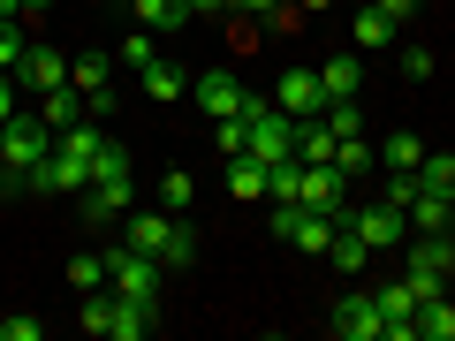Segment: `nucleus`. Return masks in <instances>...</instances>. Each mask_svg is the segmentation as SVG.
Masks as SVG:
<instances>
[{
  "instance_id": "obj_24",
  "label": "nucleus",
  "mask_w": 455,
  "mask_h": 341,
  "mask_svg": "<svg viewBox=\"0 0 455 341\" xmlns=\"http://www.w3.org/2000/svg\"><path fill=\"white\" fill-rule=\"evenodd\" d=\"M228 190H235V197H266V160H251V152H243V160H228Z\"/></svg>"
},
{
  "instance_id": "obj_39",
  "label": "nucleus",
  "mask_w": 455,
  "mask_h": 341,
  "mask_svg": "<svg viewBox=\"0 0 455 341\" xmlns=\"http://www.w3.org/2000/svg\"><path fill=\"white\" fill-rule=\"evenodd\" d=\"M46 8H53V0H23V16H46Z\"/></svg>"
},
{
  "instance_id": "obj_11",
  "label": "nucleus",
  "mask_w": 455,
  "mask_h": 341,
  "mask_svg": "<svg viewBox=\"0 0 455 341\" xmlns=\"http://www.w3.org/2000/svg\"><path fill=\"white\" fill-rule=\"evenodd\" d=\"M16 83H23V91H38V99H46L53 83H68V61H61L53 46H31V53H23V68H16Z\"/></svg>"
},
{
  "instance_id": "obj_34",
  "label": "nucleus",
  "mask_w": 455,
  "mask_h": 341,
  "mask_svg": "<svg viewBox=\"0 0 455 341\" xmlns=\"http://www.w3.org/2000/svg\"><path fill=\"white\" fill-rule=\"evenodd\" d=\"M0 341H38V319H31V311H16V319H0Z\"/></svg>"
},
{
  "instance_id": "obj_42",
  "label": "nucleus",
  "mask_w": 455,
  "mask_h": 341,
  "mask_svg": "<svg viewBox=\"0 0 455 341\" xmlns=\"http://www.w3.org/2000/svg\"><path fill=\"white\" fill-rule=\"evenodd\" d=\"M114 8H130V0H114Z\"/></svg>"
},
{
  "instance_id": "obj_41",
  "label": "nucleus",
  "mask_w": 455,
  "mask_h": 341,
  "mask_svg": "<svg viewBox=\"0 0 455 341\" xmlns=\"http://www.w3.org/2000/svg\"><path fill=\"white\" fill-rule=\"evenodd\" d=\"M448 243H455V220H448Z\"/></svg>"
},
{
  "instance_id": "obj_25",
  "label": "nucleus",
  "mask_w": 455,
  "mask_h": 341,
  "mask_svg": "<svg viewBox=\"0 0 455 341\" xmlns=\"http://www.w3.org/2000/svg\"><path fill=\"white\" fill-rule=\"evenodd\" d=\"M418 182H425V190H440V197H455V152H425Z\"/></svg>"
},
{
  "instance_id": "obj_30",
  "label": "nucleus",
  "mask_w": 455,
  "mask_h": 341,
  "mask_svg": "<svg viewBox=\"0 0 455 341\" xmlns=\"http://www.w3.org/2000/svg\"><path fill=\"white\" fill-rule=\"evenodd\" d=\"M433 68H440V61H433V46H403V76H410V83H425Z\"/></svg>"
},
{
  "instance_id": "obj_36",
  "label": "nucleus",
  "mask_w": 455,
  "mask_h": 341,
  "mask_svg": "<svg viewBox=\"0 0 455 341\" xmlns=\"http://www.w3.org/2000/svg\"><path fill=\"white\" fill-rule=\"evenodd\" d=\"M372 8H379V16H395V23H403V16H418V0H372Z\"/></svg>"
},
{
  "instance_id": "obj_28",
  "label": "nucleus",
  "mask_w": 455,
  "mask_h": 341,
  "mask_svg": "<svg viewBox=\"0 0 455 341\" xmlns=\"http://www.w3.org/2000/svg\"><path fill=\"white\" fill-rule=\"evenodd\" d=\"M160 197H167V212H190V197H197V182L182 175V167H167V182H160Z\"/></svg>"
},
{
  "instance_id": "obj_12",
  "label": "nucleus",
  "mask_w": 455,
  "mask_h": 341,
  "mask_svg": "<svg viewBox=\"0 0 455 341\" xmlns=\"http://www.w3.org/2000/svg\"><path fill=\"white\" fill-rule=\"evenodd\" d=\"M387 38H395V16H379L372 0H364V8H349V46H357V53H379Z\"/></svg>"
},
{
  "instance_id": "obj_18",
  "label": "nucleus",
  "mask_w": 455,
  "mask_h": 341,
  "mask_svg": "<svg viewBox=\"0 0 455 341\" xmlns=\"http://www.w3.org/2000/svg\"><path fill=\"white\" fill-rule=\"evenodd\" d=\"M38 122H46V130L61 137L68 122H84V91H76V83H53V91H46V107H38Z\"/></svg>"
},
{
  "instance_id": "obj_13",
  "label": "nucleus",
  "mask_w": 455,
  "mask_h": 341,
  "mask_svg": "<svg viewBox=\"0 0 455 341\" xmlns=\"http://www.w3.org/2000/svg\"><path fill=\"white\" fill-rule=\"evenodd\" d=\"M137 76H145V99H152V107H175V99L190 91V68H175V61H145Z\"/></svg>"
},
{
  "instance_id": "obj_22",
  "label": "nucleus",
  "mask_w": 455,
  "mask_h": 341,
  "mask_svg": "<svg viewBox=\"0 0 455 341\" xmlns=\"http://www.w3.org/2000/svg\"><path fill=\"white\" fill-rule=\"evenodd\" d=\"M418 341H455V304H448V296L418 304Z\"/></svg>"
},
{
  "instance_id": "obj_29",
  "label": "nucleus",
  "mask_w": 455,
  "mask_h": 341,
  "mask_svg": "<svg viewBox=\"0 0 455 341\" xmlns=\"http://www.w3.org/2000/svg\"><path fill=\"white\" fill-rule=\"evenodd\" d=\"M68 281H76L84 296H92V289H107V258H68Z\"/></svg>"
},
{
  "instance_id": "obj_32",
  "label": "nucleus",
  "mask_w": 455,
  "mask_h": 341,
  "mask_svg": "<svg viewBox=\"0 0 455 341\" xmlns=\"http://www.w3.org/2000/svg\"><path fill=\"white\" fill-rule=\"evenodd\" d=\"M190 258H197V235L175 220V235H167V266H190Z\"/></svg>"
},
{
  "instance_id": "obj_5",
  "label": "nucleus",
  "mask_w": 455,
  "mask_h": 341,
  "mask_svg": "<svg viewBox=\"0 0 455 341\" xmlns=\"http://www.w3.org/2000/svg\"><path fill=\"white\" fill-rule=\"evenodd\" d=\"M341 220L357 227L372 250H403V235H410V212H403V205H387V197H364V205H349Z\"/></svg>"
},
{
  "instance_id": "obj_7",
  "label": "nucleus",
  "mask_w": 455,
  "mask_h": 341,
  "mask_svg": "<svg viewBox=\"0 0 455 341\" xmlns=\"http://www.w3.org/2000/svg\"><path fill=\"white\" fill-rule=\"evenodd\" d=\"M274 107L289 114V122H304V114H326V91H319V68H289V76L274 83Z\"/></svg>"
},
{
  "instance_id": "obj_26",
  "label": "nucleus",
  "mask_w": 455,
  "mask_h": 341,
  "mask_svg": "<svg viewBox=\"0 0 455 341\" xmlns=\"http://www.w3.org/2000/svg\"><path fill=\"white\" fill-rule=\"evenodd\" d=\"M23 53H31V38H23V16H16V23H0V76H16Z\"/></svg>"
},
{
  "instance_id": "obj_38",
  "label": "nucleus",
  "mask_w": 455,
  "mask_h": 341,
  "mask_svg": "<svg viewBox=\"0 0 455 341\" xmlns=\"http://www.w3.org/2000/svg\"><path fill=\"white\" fill-rule=\"evenodd\" d=\"M23 16V0H0V23H16Z\"/></svg>"
},
{
  "instance_id": "obj_1",
  "label": "nucleus",
  "mask_w": 455,
  "mask_h": 341,
  "mask_svg": "<svg viewBox=\"0 0 455 341\" xmlns=\"http://www.w3.org/2000/svg\"><path fill=\"white\" fill-rule=\"evenodd\" d=\"M84 334H99V341H145L152 326H160V304H137V296H114V289H92L84 296Z\"/></svg>"
},
{
  "instance_id": "obj_21",
  "label": "nucleus",
  "mask_w": 455,
  "mask_h": 341,
  "mask_svg": "<svg viewBox=\"0 0 455 341\" xmlns=\"http://www.w3.org/2000/svg\"><path fill=\"white\" fill-rule=\"evenodd\" d=\"M372 304H379V319H387V326H410V319H418V289H410V281H387Z\"/></svg>"
},
{
  "instance_id": "obj_43",
  "label": "nucleus",
  "mask_w": 455,
  "mask_h": 341,
  "mask_svg": "<svg viewBox=\"0 0 455 341\" xmlns=\"http://www.w3.org/2000/svg\"><path fill=\"white\" fill-rule=\"evenodd\" d=\"M349 8H364V0H349Z\"/></svg>"
},
{
  "instance_id": "obj_2",
  "label": "nucleus",
  "mask_w": 455,
  "mask_h": 341,
  "mask_svg": "<svg viewBox=\"0 0 455 341\" xmlns=\"http://www.w3.org/2000/svg\"><path fill=\"white\" fill-rule=\"evenodd\" d=\"M243 130H251V160H266V167H281V160H296V122L274 107V99H251L243 107Z\"/></svg>"
},
{
  "instance_id": "obj_16",
  "label": "nucleus",
  "mask_w": 455,
  "mask_h": 341,
  "mask_svg": "<svg viewBox=\"0 0 455 341\" xmlns=\"http://www.w3.org/2000/svg\"><path fill=\"white\" fill-rule=\"evenodd\" d=\"M357 76H364V68H357V46H349V53H334V61L319 68V91H326V107H334V99H357Z\"/></svg>"
},
{
  "instance_id": "obj_33",
  "label": "nucleus",
  "mask_w": 455,
  "mask_h": 341,
  "mask_svg": "<svg viewBox=\"0 0 455 341\" xmlns=\"http://www.w3.org/2000/svg\"><path fill=\"white\" fill-rule=\"evenodd\" d=\"M122 61H130V68H145V61H160V53H152V31H130V38H122Z\"/></svg>"
},
{
  "instance_id": "obj_37",
  "label": "nucleus",
  "mask_w": 455,
  "mask_h": 341,
  "mask_svg": "<svg viewBox=\"0 0 455 341\" xmlns=\"http://www.w3.org/2000/svg\"><path fill=\"white\" fill-rule=\"evenodd\" d=\"M235 0H190V16H228Z\"/></svg>"
},
{
  "instance_id": "obj_31",
  "label": "nucleus",
  "mask_w": 455,
  "mask_h": 341,
  "mask_svg": "<svg viewBox=\"0 0 455 341\" xmlns=\"http://www.w3.org/2000/svg\"><path fill=\"white\" fill-rule=\"evenodd\" d=\"M243 16H266V23H304V16H289V0H235Z\"/></svg>"
},
{
  "instance_id": "obj_35",
  "label": "nucleus",
  "mask_w": 455,
  "mask_h": 341,
  "mask_svg": "<svg viewBox=\"0 0 455 341\" xmlns=\"http://www.w3.org/2000/svg\"><path fill=\"white\" fill-rule=\"evenodd\" d=\"M16 122V76H0V130Z\"/></svg>"
},
{
  "instance_id": "obj_3",
  "label": "nucleus",
  "mask_w": 455,
  "mask_h": 341,
  "mask_svg": "<svg viewBox=\"0 0 455 341\" xmlns=\"http://www.w3.org/2000/svg\"><path fill=\"white\" fill-rule=\"evenodd\" d=\"M107 289H114V296H137V304H160V289H167V266L122 243V250H107Z\"/></svg>"
},
{
  "instance_id": "obj_19",
  "label": "nucleus",
  "mask_w": 455,
  "mask_h": 341,
  "mask_svg": "<svg viewBox=\"0 0 455 341\" xmlns=\"http://www.w3.org/2000/svg\"><path fill=\"white\" fill-rule=\"evenodd\" d=\"M130 16L145 23V31H182V23H190V0H130Z\"/></svg>"
},
{
  "instance_id": "obj_40",
  "label": "nucleus",
  "mask_w": 455,
  "mask_h": 341,
  "mask_svg": "<svg viewBox=\"0 0 455 341\" xmlns=\"http://www.w3.org/2000/svg\"><path fill=\"white\" fill-rule=\"evenodd\" d=\"M296 8H341V0H296Z\"/></svg>"
},
{
  "instance_id": "obj_6",
  "label": "nucleus",
  "mask_w": 455,
  "mask_h": 341,
  "mask_svg": "<svg viewBox=\"0 0 455 341\" xmlns=\"http://www.w3.org/2000/svg\"><path fill=\"white\" fill-rule=\"evenodd\" d=\"M190 99L212 114V122H228V114H243V107H251V91L228 76V68H212V76H190Z\"/></svg>"
},
{
  "instance_id": "obj_10",
  "label": "nucleus",
  "mask_w": 455,
  "mask_h": 341,
  "mask_svg": "<svg viewBox=\"0 0 455 341\" xmlns=\"http://www.w3.org/2000/svg\"><path fill=\"white\" fill-rule=\"evenodd\" d=\"M182 212H130V250H145V258L167 266V235H175Z\"/></svg>"
},
{
  "instance_id": "obj_27",
  "label": "nucleus",
  "mask_w": 455,
  "mask_h": 341,
  "mask_svg": "<svg viewBox=\"0 0 455 341\" xmlns=\"http://www.w3.org/2000/svg\"><path fill=\"white\" fill-rule=\"evenodd\" d=\"M212 145H220V160H243V145H251L243 114H228V122H212Z\"/></svg>"
},
{
  "instance_id": "obj_23",
  "label": "nucleus",
  "mask_w": 455,
  "mask_h": 341,
  "mask_svg": "<svg viewBox=\"0 0 455 341\" xmlns=\"http://www.w3.org/2000/svg\"><path fill=\"white\" fill-rule=\"evenodd\" d=\"M326 167H334L341 182H357L364 167H372V145H364V137H341V145H334V160H326Z\"/></svg>"
},
{
  "instance_id": "obj_17",
  "label": "nucleus",
  "mask_w": 455,
  "mask_h": 341,
  "mask_svg": "<svg viewBox=\"0 0 455 341\" xmlns=\"http://www.w3.org/2000/svg\"><path fill=\"white\" fill-rule=\"evenodd\" d=\"M296 160H304V167H326V160H334V130H326L319 114L296 122Z\"/></svg>"
},
{
  "instance_id": "obj_15",
  "label": "nucleus",
  "mask_w": 455,
  "mask_h": 341,
  "mask_svg": "<svg viewBox=\"0 0 455 341\" xmlns=\"http://www.w3.org/2000/svg\"><path fill=\"white\" fill-rule=\"evenodd\" d=\"M425 152H433V145H425V137H410V130H403V137H387V145H379L372 160L387 167V175H418V167H425Z\"/></svg>"
},
{
  "instance_id": "obj_20",
  "label": "nucleus",
  "mask_w": 455,
  "mask_h": 341,
  "mask_svg": "<svg viewBox=\"0 0 455 341\" xmlns=\"http://www.w3.org/2000/svg\"><path fill=\"white\" fill-rule=\"evenodd\" d=\"M99 145H107V122H92V114H84V122H68V130L53 137V152H68V160H92Z\"/></svg>"
},
{
  "instance_id": "obj_14",
  "label": "nucleus",
  "mask_w": 455,
  "mask_h": 341,
  "mask_svg": "<svg viewBox=\"0 0 455 341\" xmlns=\"http://www.w3.org/2000/svg\"><path fill=\"white\" fill-rule=\"evenodd\" d=\"M410 220H418V235H448L455 197H440V190H425V182H418V197H410Z\"/></svg>"
},
{
  "instance_id": "obj_8",
  "label": "nucleus",
  "mask_w": 455,
  "mask_h": 341,
  "mask_svg": "<svg viewBox=\"0 0 455 341\" xmlns=\"http://www.w3.org/2000/svg\"><path fill=\"white\" fill-rule=\"evenodd\" d=\"M334 334L341 341H379V334H387V319H379L372 296H341V304H334Z\"/></svg>"
},
{
  "instance_id": "obj_4",
  "label": "nucleus",
  "mask_w": 455,
  "mask_h": 341,
  "mask_svg": "<svg viewBox=\"0 0 455 341\" xmlns=\"http://www.w3.org/2000/svg\"><path fill=\"white\" fill-rule=\"evenodd\" d=\"M410 289H418V304H433V296H448V281H455V243L448 235H418L410 243Z\"/></svg>"
},
{
  "instance_id": "obj_9",
  "label": "nucleus",
  "mask_w": 455,
  "mask_h": 341,
  "mask_svg": "<svg viewBox=\"0 0 455 341\" xmlns=\"http://www.w3.org/2000/svg\"><path fill=\"white\" fill-rule=\"evenodd\" d=\"M296 205H304V212H334V220H341V205H349V182H341L334 167H304V190H296Z\"/></svg>"
}]
</instances>
